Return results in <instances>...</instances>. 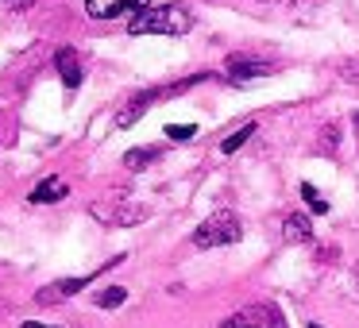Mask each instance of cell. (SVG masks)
<instances>
[{"label":"cell","instance_id":"obj_1","mask_svg":"<svg viewBox=\"0 0 359 328\" xmlns=\"http://www.w3.org/2000/svg\"><path fill=\"white\" fill-rule=\"evenodd\" d=\"M194 27V16H189L182 4H158V8H143L128 20V32L132 35H186Z\"/></svg>","mask_w":359,"mask_h":328},{"label":"cell","instance_id":"obj_2","mask_svg":"<svg viewBox=\"0 0 359 328\" xmlns=\"http://www.w3.org/2000/svg\"><path fill=\"white\" fill-rule=\"evenodd\" d=\"M240 235H243V224H240V217H236V212H228V209L205 217L201 224L194 228V243H197V247H205V251L232 247V243H240Z\"/></svg>","mask_w":359,"mask_h":328},{"label":"cell","instance_id":"obj_3","mask_svg":"<svg viewBox=\"0 0 359 328\" xmlns=\"http://www.w3.org/2000/svg\"><path fill=\"white\" fill-rule=\"evenodd\" d=\"M89 212H93L101 224H112V228H132V224H140V220H147V209H143V205H128V201H97V205H89Z\"/></svg>","mask_w":359,"mask_h":328},{"label":"cell","instance_id":"obj_4","mask_svg":"<svg viewBox=\"0 0 359 328\" xmlns=\"http://www.w3.org/2000/svg\"><path fill=\"white\" fill-rule=\"evenodd\" d=\"M194 81H201V78H189V81H182V86H170V89H147V93H135L132 101H128L124 109L116 112V124H120V128H132L135 120H140L143 112H147L151 104L158 101V97H170V93H182V89H189V86H194Z\"/></svg>","mask_w":359,"mask_h":328},{"label":"cell","instance_id":"obj_5","mask_svg":"<svg viewBox=\"0 0 359 328\" xmlns=\"http://www.w3.org/2000/svg\"><path fill=\"white\" fill-rule=\"evenodd\" d=\"M220 328H286V324H282L278 309H271V305H248L236 317H228Z\"/></svg>","mask_w":359,"mask_h":328},{"label":"cell","instance_id":"obj_6","mask_svg":"<svg viewBox=\"0 0 359 328\" xmlns=\"http://www.w3.org/2000/svg\"><path fill=\"white\" fill-rule=\"evenodd\" d=\"M97 274H101V271H89V274H81V278H58V282H50L47 289H39V294H35V301H39V305H58V301H66V297L81 294V289H86Z\"/></svg>","mask_w":359,"mask_h":328},{"label":"cell","instance_id":"obj_7","mask_svg":"<svg viewBox=\"0 0 359 328\" xmlns=\"http://www.w3.org/2000/svg\"><path fill=\"white\" fill-rule=\"evenodd\" d=\"M151 8V0H86V12L93 20H116V16H128V12H143Z\"/></svg>","mask_w":359,"mask_h":328},{"label":"cell","instance_id":"obj_8","mask_svg":"<svg viewBox=\"0 0 359 328\" xmlns=\"http://www.w3.org/2000/svg\"><path fill=\"white\" fill-rule=\"evenodd\" d=\"M224 70H228V78L232 81H259V78H266V74H274V66L271 62H263V58H248V55H232L224 62Z\"/></svg>","mask_w":359,"mask_h":328},{"label":"cell","instance_id":"obj_9","mask_svg":"<svg viewBox=\"0 0 359 328\" xmlns=\"http://www.w3.org/2000/svg\"><path fill=\"white\" fill-rule=\"evenodd\" d=\"M55 66H58V74H62V86L66 89H78L81 86V58H78V50L74 47H62L55 55Z\"/></svg>","mask_w":359,"mask_h":328},{"label":"cell","instance_id":"obj_10","mask_svg":"<svg viewBox=\"0 0 359 328\" xmlns=\"http://www.w3.org/2000/svg\"><path fill=\"white\" fill-rule=\"evenodd\" d=\"M282 240L286 243H313V220L305 212H290L282 220Z\"/></svg>","mask_w":359,"mask_h":328},{"label":"cell","instance_id":"obj_11","mask_svg":"<svg viewBox=\"0 0 359 328\" xmlns=\"http://www.w3.org/2000/svg\"><path fill=\"white\" fill-rule=\"evenodd\" d=\"M66 193H70V186H66L62 178H47V182H39V186L32 189V205H50V201H62Z\"/></svg>","mask_w":359,"mask_h":328},{"label":"cell","instance_id":"obj_12","mask_svg":"<svg viewBox=\"0 0 359 328\" xmlns=\"http://www.w3.org/2000/svg\"><path fill=\"white\" fill-rule=\"evenodd\" d=\"M158 155H163L158 147H132L124 155V166H128V170H143V166H151Z\"/></svg>","mask_w":359,"mask_h":328},{"label":"cell","instance_id":"obj_13","mask_svg":"<svg viewBox=\"0 0 359 328\" xmlns=\"http://www.w3.org/2000/svg\"><path fill=\"white\" fill-rule=\"evenodd\" d=\"M93 301L101 305V309H116V305H124V301H128V289H124V286H112V289H101V294H97Z\"/></svg>","mask_w":359,"mask_h":328},{"label":"cell","instance_id":"obj_14","mask_svg":"<svg viewBox=\"0 0 359 328\" xmlns=\"http://www.w3.org/2000/svg\"><path fill=\"white\" fill-rule=\"evenodd\" d=\"M251 132H255V124H243V128H240V132H232V135H228V139H224V143H220V151H224V155H236V151H240V147H243V143H248V139H251Z\"/></svg>","mask_w":359,"mask_h":328},{"label":"cell","instance_id":"obj_15","mask_svg":"<svg viewBox=\"0 0 359 328\" xmlns=\"http://www.w3.org/2000/svg\"><path fill=\"white\" fill-rule=\"evenodd\" d=\"M302 197H305V205H309L317 217H320V212H328V201L317 193V186H313V182H302Z\"/></svg>","mask_w":359,"mask_h":328},{"label":"cell","instance_id":"obj_16","mask_svg":"<svg viewBox=\"0 0 359 328\" xmlns=\"http://www.w3.org/2000/svg\"><path fill=\"white\" fill-rule=\"evenodd\" d=\"M194 135H197V128H194V124H166V139L186 143V139H194Z\"/></svg>","mask_w":359,"mask_h":328},{"label":"cell","instance_id":"obj_17","mask_svg":"<svg viewBox=\"0 0 359 328\" xmlns=\"http://www.w3.org/2000/svg\"><path fill=\"white\" fill-rule=\"evenodd\" d=\"M340 78L351 81V86H359V58H348V62H340Z\"/></svg>","mask_w":359,"mask_h":328},{"label":"cell","instance_id":"obj_18","mask_svg":"<svg viewBox=\"0 0 359 328\" xmlns=\"http://www.w3.org/2000/svg\"><path fill=\"white\" fill-rule=\"evenodd\" d=\"M32 4H35V0H8V8H16V12H27Z\"/></svg>","mask_w":359,"mask_h":328},{"label":"cell","instance_id":"obj_19","mask_svg":"<svg viewBox=\"0 0 359 328\" xmlns=\"http://www.w3.org/2000/svg\"><path fill=\"white\" fill-rule=\"evenodd\" d=\"M24 328H50V324H39V320H24Z\"/></svg>","mask_w":359,"mask_h":328},{"label":"cell","instance_id":"obj_20","mask_svg":"<svg viewBox=\"0 0 359 328\" xmlns=\"http://www.w3.org/2000/svg\"><path fill=\"white\" fill-rule=\"evenodd\" d=\"M355 282H359V266H355Z\"/></svg>","mask_w":359,"mask_h":328},{"label":"cell","instance_id":"obj_21","mask_svg":"<svg viewBox=\"0 0 359 328\" xmlns=\"http://www.w3.org/2000/svg\"><path fill=\"white\" fill-rule=\"evenodd\" d=\"M309 328H320V324H309Z\"/></svg>","mask_w":359,"mask_h":328}]
</instances>
